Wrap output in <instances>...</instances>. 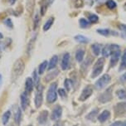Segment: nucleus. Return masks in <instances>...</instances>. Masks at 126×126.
Returning <instances> with one entry per match:
<instances>
[{
    "mask_svg": "<svg viewBox=\"0 0 126 126\" xmlns=\"http://www.w3.org/2000/svg\"><path fill=\"white\" fill-rule=\"evenodd\" d=\"M57 82L51 83L47 94V100L48 103H54L57 100Z\"/></svg>",
    "mask_w": 126,
    "mask_h": 126,
    "instance_id": "f257e3e1",
    "label": "nucleus"
},
{
    "mask_svg": "<svg viewBox=\"0 0 126 126\" xmlns=\"http://www.w3.org/2000/svg\"><path fill=\"white\" fill-rule=\"evenodd\" d=\"M24 71V63L21 59L16 61L13 67V77L14 79L18 78Z\"/></svg>",
    "mask_w": 126,
    "mask_h": 126,
    "instance_id": "f03ea898",
    "label": "nucleus"
},
{
    "mask_svg": "<svg viewBox=\"0 0 126 126\" xmlns=\"http://www.w3.org/2000/svg\"><path fill=\"white\" fill-rule=\"evenodd\" d=\"M104 63H105V61L103 58L98 59V61L95 63V65L94 66L93 72H92V75H91L92 78L96 77V76H98L101 72H102L103 67H104Z\"/></svg>",
    "mask_w": 126,
    "mask_h": 126,
    "instance_id": "7ed1b4c3",
    "label": "nucleus"
},
{
    "mask_svg": "<svg viewBox=\"0 0 126 126\" xmlns=\"http://www.w3.org/2000/svg\"><path fill=\"white\" fill-rule=\"evenodd\" d=\"M110 76L109 75H107V74H105V75H103L97 81L95 82V87L98 90H101V89L105 88V87L110 83Z\"/></svg>",
    "mask_w": 126,
    "mask_h": 126,
    "instance_id": "20e7f679",
    "label": "nucleus"
},
{
    "mask_svg": "<svg viewBox=\"0 0 126 126\" xmlns=\"http://www.w3.org/2000/svg\"><path fill=\"white\" fill-rule=\"evenodd\" d=\"M42 91H43V86L41 85H38L37 86V92H36L35 96V105L37 108H39L42 104V100H43Z\"/></svg>",
    "mask_w": 126,
    "mask_h": 126,
    "instance_id": "39448f33",
    "label": "nucleus"
},
{
    "mask_svg": "<svg viewBox=\"0 0 126 126\" xmlns=\"http://www.w3.org/2000/svg\"><path fill=\"white\" fill-rule=\"evenodd\" d=\"M114 113L117 117H120L126 113V102H121L114 106Z\"/></svg>",
    "mask_w": 126,
    "mask_h": 126,
    "instance_id": "423d86ee",
    "label": "nucleus"
},
{
    "mask_svg": "<svg viewBox=\"0 0 126 126\" xmlns=\"http://www.w3.org/2000/svg\"><path fill=\"white\" fill-rule=\"evenodd\" d=\"M112 98V90L108 89L106 91H105L103 94H101L99 96V101L101 103H106L110 101Z\"/></svg>",
    "mask_w": 126,
    "mask_h": 126,
    "instance_id": "0eeeda50",
    "label": "nucleus"
},
{
    "mask_svg": "<svg viewBox=\"0 0 126 126\" xmlns=\"http://www.w3.org/2000/svg\"><path fill=\"white\" fill-rule=\"evenodd\" d=\"M92 93H93V89H92V87L90 86V85H87L81 92V94H80V100L84 101L85 100H87V99L92 94Z\"/></svg>",
    "mask_w": 126,
    "mask_h": 126,
    "instance_id": "6e6552de",
    "label": "nucleus"
},
{
    "mask_svg": "<svg viewBox=\"0 0 126 126\" xmlns=\"http://www.w3.org/2000/svg\"><path fill=\"white\" fill-rule=\"evenodd\" d=\"M62 107H61L60 105H57V106L55 107V109L53 110L52 113H51V119L52 120L57 121V120H58L61 118V116H62Z\"/></svg>",
    "mask_w": 126,
    "mask_h": 126,
    "instance_id": "1a4fd4ad",
    "label": "nucleus"
},
{
    "mask_svg": "<svg viewBox=\"0 0 126 126\" xmlns=\"http://www.w3.org/2000/svg\"><path fill=\"white\" fill-rule=\"evenodd\" d=\"M121 51L120 50H117L115 51H113L111 53V57H110V66H114L116 65V63L118 62L119 59L120 57Z\"/></svg>",
    "mask_w": 126,
    "mask_h": 126,
    "instance_id": "9d476101",
    "label": "nucleus"
},
{
    "mask_svg": "<svg viewBox=\"0 0 126 126\" xmlns=\"http://www.w3.org/2000/svg\"><path fill=\"white\" fill-rule=\"evenodd\" d=\"M29 105V98H28V93L27 91H24L21 94V105L22 110H26L27 107Z\"/></svg>",
    "mask_w": 126,
    "mask_h": 126,
    "instance_id": "9b49d317",
    "label": "nucleus"
},
{
    "mask_svg": "<svg viewBox=\"0 0 126 126\" xmlns=\"http://www.w3.org/2000/svg\"><path fill=\"white\" fill-rule=\"evenodd\" d=\"M69 63H70V54L68 52H66L64 54V56H63V57H62V70L66 71V70L68 69Z\"/></svg>",
    "mask_w": 126,
    "mask_h": 126,
    "instance_id": "f8f14e48",
    "label": "nucleus"
},
{
    "mask_svg": "<svg viewBox=\"0 0 126 126\" xmlns=\"http://www.w3.org/2000/svg\"><path fill=\"white\" fill-rule=\"evenodd\" d=\"M47 118H48V112L47 110H43L40 113L39 116H38V122L41 125H43L47 122Z\"/></svg>",
    "mask_w": 126,
    "mask_h": 126,
    "instance_id": "ddd939ff",
    "label": "nucleus"
},
{
    "mask_svg": "<svg viewBox=\"0 0 126 126\" xmlns=\"http://www.w3.org/2000/svg\"><path fill=\"white\" fill-rule=\"evenodd\" d=\"M33 85H34V83H33L32 79L30 77L27 78L25 83V90H26L25 91H27L28 93H31L33 89Z\"/></svg>",
    "mask_w": 126,
    "mask_h": 126,
    "instance_id": "4468645a",
    "label": "nucleus"
},
{
    "mask_svg": "<svg viewBox=\"0 0 126 126\" xmlns=\"http://www.w3.org/2000/svg\"><path fill=\"white\" fill-rule=\"evenodd\" d=\"M110 111H108V110H104V111L98 116V120L100 122L103 123V122H105V121H106L108 119L110 118Z\"/></svg>",
    "mask_w": 126,
    "mask_h": 126,
    "instance_id": "2eb2a0df",
    "label": "nucleus"
},
{
    "mask_svg": "<svg viewBox=\"0 0 126 126\" xmlns=\"http://www.w3.org/2000/svg\"><path fill=\"white\" fill-rule=\"evenodd\" d=\"M97 32L99 34L102 35V36H105V37H107L109 36L110 34H112V35H118V33L116 32H113V31H110L109 29H97Z\"/></svg>",
    "mask_w": 126,
    "mask_h": 126,
    "instance_id": "dca6fc26",
    "label": "nucleus"
},
{
    "mask_svg": "<svg viewBox=\"0 0 126 126\" xmlns=\"http://www.w3.org/2000/svg\"><path fill=\"white\" fill-rule=\"evenodd\" d=\"M57 62H58V57L57 55L53 56L51 57V59L50 60V62L48 64V69L49 70H52L53 68H55L56 66L57 65Z\"/></svg>",
    "mask_w": 126,
    "mask_h": 126,
    "instance_id": "f3484780",
    "label": "nucleus"
},
{
    "mask_svg": "<svg viewBox=\"0 0 126 126\" xmlns=\"http://www.w3.org/2000/svg\"><path fill=\"white\" fill-rule=\"evenodd\" d=\"M14 120H15V123L17 124V125H19L20 122H21V120H22V110L20 108H17V110H16V112H15Z\"/></svg>",
    "mask_w": 126,
    "mask_h": 126,
    "instance_id": "a211bd4d",
    "label": "nucleus"
},
{
    "mask_svg": "<svg viewBox=\"0 0 126 126\" xmlns=\"http://www.w3.org/2000/svg\"><path fill=\"white\" fill-rule=\"evenodd\" d=\"M75 40L76 42H78L79 43H88L90 42V39L87 38L85 36H82V35H77L75 37Z\"/></svg>",
    "mask_w": 126,
    "mask_h": 126,
    "instance_id": "6ab92c4d",
    "label": "nucleus"
},
{
    "mask_svg": "<svg viewBox=\"0 0 126 126\" xmlns=\"http://www.w3.org/2000/svg\"><path fill=\"white\" fill-rule=\"evenodd\" d=\"M85 56V51L82 50V49H79V50L76 51V59L77 62H81L83 58H84Z\"/></svg>",
    "mask_w": 126,
    "mask_h": 126,
    "instance_id": "aec40b11",
    "label": "nucleus"
},
{
    "mask_svg": "<svg viewBox=\"0 0 126 126\" xmlns=\"http://www.w3.org/2000/svg\"><path fill=\"white\" fill-rule=\"evenodd\" d=\"M111 47H110V45H106L103 47L102 49V56L105 57H108L110 55H111Z\"/></svg>",
    "mask_w": 126,
    "mask_h": 126,
    "instance_id": "412c9836",
    "label": "nucleus"
},
{
    "mask_svg": "<svg viewBox=\"0 0 126 126\" xmlns=\"http://www.w3.org/2000/svg\"><path fill=\"white\" fill-rule=\"evenodd\" d=\"M91 50H92V51H93L94 56H99V54L100 53L101 46L100 44H98V43L93 44L91 46Z\"/></svg>",
    "mask_w": 126,
    "mask_h": 126,
    "instance_id": "4be33fe9",
    "label": "nucleus"
},
{
    "mask_svg": "<svg viewBox=\"0 0 126 126\" xmlns=\"http://www.w3.org/2000/svg\"><path fill=\"white\" fill-rule=\"evenodd\" d=\"M39 22H40V17H39V13L38 12H36L34 17H33V29L36 30L38 26H39Z\"/></svg>",
    "mask_w": 126,
    "mask_h": 126,
    "instance_id": "5701e85b",
    "label": "nucleus"
},
{
    "mask_svg": "<svg viewBox=\"0 0 126 126\" xmlns=\"http://www.w3.org/2000/svg\"><path fill=\"white\" fill-rule=\"evenodd\" d=\"M53 22H54V17H50L47 21L45 22V24H44V26H43V30L45 32H47V30H49V29L51 28V27L52 26V24H53Z\"/></svg>",
    "mask_w": 126,
    "mask_h": 126,
    "instance_id": "b1692460",
    "label": "nucleus"
},
{
    "mask_svg": "<svg viewBox=\"0 0 126 126\" xmlns=\"http://www.w3.org/2000/svg\"><path fill=\"white\" fill-rule=\"evenodd\" d=\"M10 115H11V112L8 110V111H6L5 113L3 114V117H2V122H3V125H6L8 124V120L10 119Z\"/></svg>",
    "mask_w": 126,
    "mask_h": 126,
    "instance_id": "393cba45",
    "label": "nucleus"
},
{
    "mask_svg": "<svg viewBox=\"0 0 126 126\" xmlns=\"http://www.w3.org/2000/svg\"><path fill=\"white\" fill-rule=\"evenodd\" d=\"M117 95L118 97L123 100V99H125L126 98V89H120L119 91H117L116 92Z\"/></svg>",
    "mask_w": 126,
    "mask_h": 126,
    "instance_id": "a878e982",
    "label": "nucleus"
},
{
    "mask_svg": "<svg viewBox=\"0 0 126 126\" xmlns=\"http://www.w3.org/2000/svg\"><path fill=\"white\" fill-rule=\"evenodd\" d=\"M106 6L110 9H114L117 7V4L114 0H107L106 1Z\"/></svg>",
    "mask_w": 126,
    "mask_h": 126,
    "instance_id": "bb28decb",
    "label": "nucleus"
},
{
    "mask_svg": "<svg viewBox=\"0 0 126 126\" xmlns=\"http://www.w3.org/2000/svg\"><path fill=\"white\" fill-rule=\"evenodd\" d=\"M97 114H98V110L97 109L94 110L93 111H91V113L86 116V119L87 120H93L96 117V115H97Z\"/></svg>",
    "mask_w": 126,
    "mask_h": 126,
    "instance_id": "cd10ccee",
    "label": "nucleus"
},
{
    "mask_svg": "<svg viewBox=\"0 0 126 126\" xmlns=\"http://www.w3.org/2000/svg\"><path fill=\"white\" fill-rule=\"evenodd\" d=\"M47 61H44V62L39 66V68H38V73L43 74L45 70H46V68H47Z\"/></svg>",
    "mask_w": 126,
    "mask_h": 126,
    "instance_id": "c85d7f7f",
    "label": "nucleus"
},
{
    "mask_svg": "<svg viewBox=\"0 0 126 126\" xmlns=\"http://www.w3.org/2000/svg\"><path fill=\"white\" fill-rule=\"evenodd\" d=\"M126 68V49L124 51L123 57H122V63L120 65V71H122V69H125Z\"/></svg>",
    "mask_w": 126,
    "mask_h": 126,
    "instance_id": "c756f323",
    "label": "nucleus"
},
{
    "mask_svg": "<svg viewBox=\"0 0 126 126\" xmlns=\"http://www.w3.org/2000/svg\"><path fill=\"white\" fill-rule=\"evenodd\" d=\"M79 23H80V28H87V27L89 26L90 22H89L88 21H87L86 19H85V18H80V20H79Z\"/></svg>",
    "mask_w": 126,
    "mask_h": 126,
    "instance_id": "7c9ffc66",
    "label": "nucleus"
},
{
    "mask_svg": "<svg viewBox=\"0 0 126 126\" xmlns=\"http://www.w3.org/2000/svg\"><path fill=\"white\" fill-rule=\"evenodd\" d=\"M58 73H59V71H53V72H51V74H48V75L46 76V81H50L51 80H52L53 78H55V76H57Z\"/></svg>",
    "mask_w": 126,
    "mask_h": 126,
    "instance_id": "2f4dec72",
    "label": "nucleus"
},
{
    "mask_svg": "<svg viewBox=\"0 0 126 126\" xmlns=\"http://www.w3.org/2000/svg\"><path fill=\"white\" fill-rule=\"evenodd\" d=\"M88 19H89V22H91V23H94V22H98L99 17L95 14H90L88 17Z\"/></svg>",
    "mask_w": 126,
    "mask_h": 126,
    "instance_id": "473e14b6",
    "label": "nucleus"
},
{
    "mask_svg": "<svg viewBox=\"0 0 126 126\" xmlns=\"http://www.w3.org/2000/svg\"><path fill=\"white\" fill-rule=\"evenodd\" d=\"M47 1H45L42 4V6H41V15L43 16L45 13H46L47 12Z\"/></svg>",
    "mask_w": 126,
    "mask_h": 126,
    "instance_id": "72a5a7b5",
    "label": "nucleus"
},
{
    "mask_svg": "<svg viewBox=\"0 0 126 126\" xmlns=\"http://www.w3.org/2000/svg\"><path fill=\"white\" fill-rule=\"evenodd\" d=\"M32 76H33V79H34V80H33V83H34V84L37 86V85H39V84H38V82H39V76H38V75H37V71H33Z\"/></svg>",
    "mask_w": 126,
    "mask_h": 126,
    "instance_id": "f704fd0d",
    "label": "nucleus"
},
{
    "mask_svg": "<svg viewBox=\"0 0 126 126\" xmlns=\"http://www.w3.org/2000/svg\"><path fill=\"white\" fill-rule=\"evenodd\" d=\"M71 85H72V83H71V80H69V79H66V80H65V87H66V89L67 91H70L71 88Z\"/></svg>",
    "mask_w": 126,
    "mask_h": 126,
    "instance_id": "c9c22d12",
    "label": "nucleus"
},
{
    "mask_svg": "<svg viewBox=\"0 0 126 126\" xmlns=\"http://www.w3.org/2000/svg\"><path fill=\"white\" fill-rule=\"evenodd\" d=\"M58 93H59V94L63 98H66V91H65L64 89H59L58 90Z\"/></svg>",
    "mask_w": 126,
    "mask_h": 126,
    "instance_id": "e433bc0d",
    "label": "nucleus"
},
{
    "mask_svg": "<svg viewBox=\"0 0 126 126\" xmlns=\"http://www.w3.org/2000/svg\"><path fill=\"white\" fill-rule=\"evenodd\" d=\"M4 24H5L6 26H8V28H13V22H12V20L10 18H8L5 20V22H4Z\"/></svg>",
    "mask_w": 126,
    "mask_h": 126,
    "instance_id": "4c0bfd02",
    "label": "nucleus"
},
{
    "mask_svg": "<svg viewBox=\"0 0 126 126\" xmlns=\"http://www.w3.org/2000/svg\"><path fill=\"white\" fill-rule=\"evenodd\" d=\"M119 28H120L122 32H126V25L125 24H120V25L119 26Z\"/></svg>",
    "mask_w": 126,
    "mask_h": 126,
    "instance_id": "58836bf2",
    "label": "nucleus"
},
{
    "mask_svg": "<svg viewBox=\"0 0 126 126\" xmlns=\"http://www.w3.org/2000/svg\"><path fill=\"white\" fill-rule=\"evenodd\" d=\"M120 81L121 82H125L126 81V72L124 74V75H122L120 76Z\"/></svg>",
    "mask_w": 126,
    "mask_h": 126,
    "instance_id": "ea45409f",
    "label": "nucleus"
},
{
    "mask_svg": "<svg viewBox=\"0 0 126 126\" xmlns=\"http://www.w3.org/2000/svg\"><path fill=\"white\" fill-rule=\"evenodd\" d=\"M122 125V122H120V121H117V122H114V124H112L110 126H120Z\"/></svg>",
    "mask_w": 126,
    "mask_h": 126,
    "instance_id": "a19ab883",
    "label": "nucleus"
},
{
    "mask_svg": "<svg viewBox=\"0 0 126 126\" xmlns=\"http://www.w3.org/2000/svg\"><path fill=\"white\" fill-rule=\"evenodd\" d=\"M53 2H54V0H47V5H48V6H51V4L53 3Z\"/></svg>",
    "mask_w": 126,
    "mask_h": 126,
    "instance_id": "79ce46f5",
    "label": "nucleus"
},
{
    "mask_svg": "<svg viewBox=\"0 0 126 126\" xmlns=\"http://www.w3.org/2000/svg\"><path fill=\"white\" fill-rule=\"evenodd\" d=\"M2 81H3V77H2V75L0 74V86L2 85Z\"/></svg>",
    "mask_w": 126,
    "mask_h": 126,
    "instance_id": "37998d69",
    "label": "nucleus"
},
{
    "mask_svg": "<svg viewBox=\"0 0 126 126\" xmlns=\"http://www.w3.org/2000/svg\"><path fill=\"white\" fill-rule=\"evenodd\" d=\"M54 126H62V125L61 123H57V124H55V125H54Z\"/></svg>",
    "mask_w": 126,
    "mask_h": 126,
    "instance_id": "c03bdc74",
    "label": "nucleus"
},
{
    "mask_svg": "<svg viewBox=\"0 0 126 126\" xmlns=\"http://www.w3.org/2000/svg\"><path fill=\"white\" fill-rule=\"evenodd\" d=\"M3 37V34L2 33H0V39H2V38Z\"/></svg>",
    "mask_w": 126,
    "mask_h": 126,
    "instance_id": "a18cd8bd",
    "label": "nucleus"
},
{
    "mask_svg": "<svg viewBox=\"0 0 126 126\" xmlns=\"http://www.w3.org/2000/svg\"><path fill=\"white\" fill-rule=\"evenodd\" d=\"M120 126H126V121H125V122L124 123V124H122V125H121Z\"/></svg>",
    "mask_w": 126,
    "mask_h": 126,
    "instance_id": "49530a36",
    "label": "nucleus"
},
{
    "mask_svg": "<svg viewBox=\"0 0 126 126\" xmlns=\"http://www.w3.org/2000/svg\"><path fill=\"white\" fill-rule=\"evenodd\" d=\"M125 9H126V4H125Z\"/></svg>",
    "mask_w": 126,
    "mask_h": 126,
    "instance_id": "de8ad7c7",
    "label": "nucleus"
},
{
    "mask_svg": "<svg viewBox=\"0 0 126 126\" xmlns=\"http://www.w3.org/2000/svg\"><path fill=\"white\" fill-rule=\"evenodd\" d=\"M31 126H32V125H31Z\"/></svg>",
    "mask_w": 126,
    "mask_h": 126,
    "instance_id": "09e8293b",
    "label": "nucleus"
}]
</instances>
